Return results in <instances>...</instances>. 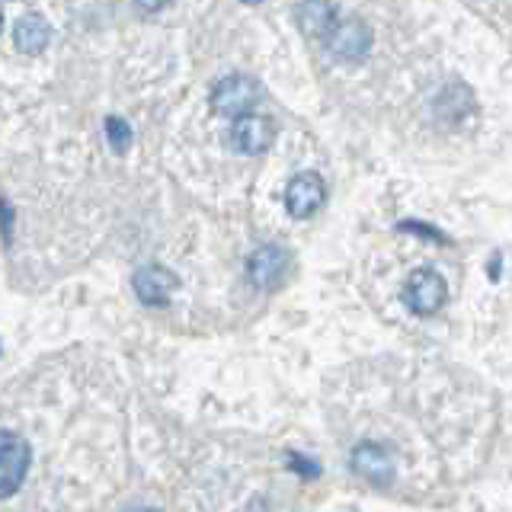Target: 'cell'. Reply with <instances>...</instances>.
Here are the masks:
<instances>
[{"mask_svg":"<svg viewBox=\"0 0 512 512\" xmlns=\"http://www.w3.org/2000/svg\"><path fill=\"white\" fill-rule=\"evenodd\" d=\"M260 100V84L247 74H228L221 77L212 90V109L218 116H231L234 122L253 116V106Z\"/></svg>","mask_w":512,"mask_h":512,"instance_id":"cell-1","label":"cell"},{"mask_svg":"<svg viewBox=\"0 0 512 512\" xmlns=\"http://www.w3.org/2000/svg\"><path fill=\"white\" fill-rule=\"evenodd\" d=\"M448 301V285L436 269H413L404 285V304L420 317L439 314Z\"/></svg>","mask_w":512,"mask_h":512,"instance_id":"cell-2","label":"cell"},{"mask_svg":"<svg viewBox=\"0 0 512 512\" xmlns=\"http://www.w3.org/2000/svg\"><path fill=\"white\" fill-rule=\"evenodd\" d=\"M29 458H32V452H29L26 439H20L16 432L7 429L4 436H0V496H4V500H10L26 480Z\"/></svg>","mask_w":512,"mask_h":512,"instance_id":"cell-3","label":"cell"},{"mask_svg":"<svg viewBox=\"0 0 512 512\" xmlns=\"http://www.w3.org/2000/svg\"><path fill=\"white\" fill-rule=\"evenodd\" d=\"M285 269H288V250L279 244H263L247 256V276L263 292H272V288L282 285Z\"/></svg>","mask_w":512,"mask_h":512,"instance_id":"cell-4","label":"cell"},{"mask_svg":"<svg viewBox=\"0 0 512 512\" xmlns=\"http://www.w3.org/2000/svg\"><path fill=\"white\" fill-rule=\"evenodd\" d=\"M132 288L144 304H151V308H164V304H170L176 288H180V279H176V272H170L167 266L151 263V266H141L135 272Z\"/></svg>","mask_w":512,"mask_h":512,"instance_id":"cell-5","label":"cell"},{"mask_svg":"<svg viewBox=\"0 0 512 512\" xmlns=\"http://www.w3.org/2000/svg\"><path fill=\"white\" fill-rule=\"evenodd\" d=\"M372 29L362 20H340L336 29L327 36V48L340 61H362L372 52Z\"/></svg>","mask_w":512,"mask_h":512,"instance_id":"cell-6","label":"cell"},{"mask_svg":"<svg viewBox=\"0 0 512 512\" xmlns=\"http://www.w3.org/2000/svg\"><path fill=\"white\" fill-rule=\"evenodd\" d=\"M327 199V186L317 173H298L285 186V208L292 218H308L314 215Z\"/></svg>","mask_w":512,"mask_h":512,"instance_id":"cell-7","label":"cell"},{"mask_svg":"<svg viewBox=\"0 0 512 512\" xmlns=\"http://www.w3.org/2000/svg\"><path fill=\"white\" fill-rule=\"evenodd\" d=\"M352 471L365 477L368 484L388 487V484H394V455L384 445L362 442L352 448Z\"/></svg>","mask_w":512,"mask_h":512,"instance_id":"cell-8","label":"cell"},{"mask_svg":"<svg viewBox=\"0 0 512 512\" xmlns=\"http://www.w3.org/2000/svg\"><path fill=\"white\" fill-rule=\"evenodd\" d=\"M272 141H276V128H272L266 116H256V112L231 125V144L240 154H250V157L266 154L272 148Z\"/></svg>","mask_w":512,"mask_h":512,"instance_id":"cell-9","label":"cell"},{"mask_svg":"<svg viewBox=\"0 0 512 512\" xmlns=\"http://www.w3.org/2000/svg\"><path fill=\"white\" fill-rule=\"evenodd\" d=\"M13 42H16L20 52L39 55V52H45V45L52 42V26H48V20L36 10L23 13L20 20H16V26H13Z\"/></svg>","mask_w":512,"mask_h":512,"instance_id":"cell-10","label":"cell"},{"mask_svg":"<svg viewBox=\"0 0 512 512\" xmlns=\"http://www.w3.org/2000/svg\"><path fill=\"white\" fill-rule=\"evenodd\" d=\"M301 29L308 32V36H330V32L336 29V16H340V10H336L333 4H301L295 10Z\"/></svg>","mask_w":512,"mask_h":512,"instance_id":"cell-11","label":"cell"},{"mask_svg":"<svg viewBox=\"0 0 512 512\" xmlns=\"http://www.w3.org/2000/svg\"><path fill=\"white\" fill-rule=\"evenodd\" d=\"M106 138H109V144H112V151L122 154V151H128V144H132V128H128L125 119L109 116V119H106Z\"/></svg>","mask_w":512,"mask_h":512,"instance_id":"cell-12","label":"cell"},{"mask_svg":"<svg viewBox=\"0 0 512 512\" xmlns=\"http://www.w3.org/2000/svg\"><path fill=\"white\" fill-rule=\"evenodd\" d=\"M400 231H416V234H423V237H429V240H442V244H445V237H442L439 231L423 228V224H400Z\"/></svg>","mask_w":512,"mask_h":512,"instance_id":"cell-13","label":"cell"},{"mask_svg":"<svg viewBox=\"0 0 512 512\" xmlns=\"http://www.w3.org/2000/svg\"><path fill=\"white\" fill-rule=\"evenodd\" d=\"M4 215H7V244L13 240V205L10 202H4Z\"/></svg>","mask_w":512,"mask_h":512,"instance_id":"cell-14","label":"cell"},{"mask_svg":"<svg viewBox=\"0 0 512 512\" xmlns=\"http://www.w3.org/2000/svg\"><path fill=\"white\" fill-rule=\"evenodd\" d=\"M132 512H157V509H132Z\"/></svg>","mask_w":512,"mask_h":512,"instance_id":"cell-15","label":"cell"}]
</instances>
